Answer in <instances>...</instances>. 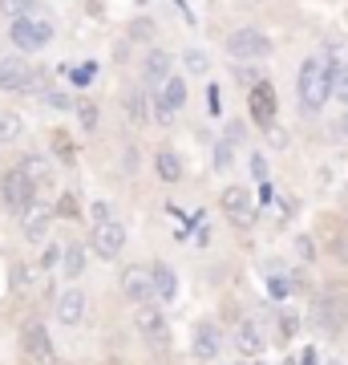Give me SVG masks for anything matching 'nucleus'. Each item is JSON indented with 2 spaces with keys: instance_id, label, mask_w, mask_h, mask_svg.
Here are the masks:
<instances>
[{
  "instance_id": "f257e3e1",
  "label": "nucleus",
  "mask_w": 348,
  "mask_h": 365,
  "mask_svg": "<svg viewBox=\"0 0 348 365\" xmlns=\"http://www.w3.org/2000/svg\"><path fill=\"white\" fill-rule=\"evenodd\" d=\"M328 98H332V57L316 53L300 66V106L304 110H324Z\"/></svg>"
},
{
  "instance_id": "f03ea898",
  "label": "nucleus",
  "mask_w": 348,
  "mask_h": 365,
  "mask_svg": "<svg viewBox=\"0 0 348 365\" xmlns=\"http://www.w3.org/2000/svg\"><path fill=\"white\" fill-rule=\"evenodd\" d=\"M9 33H13V45H16V49L33 53V49H45V45H49L53 25L45 21V16H16L13 25H9Z\"/></svg>"
},
{
  "instance_id": "7ed1b4c3",
  "label": "nucleus",
  "mask_w": 348,
  "mask_h": 365,
  "mask_svg": "<svg viewBox=\"0 0 348 365\" xmlns=\"http://www.w3.org/2000/svg\"><path fill=\"white\" fill-rule=\"evenodd\" d=\"M0 90H9V93L41 90V78L28 69L25 57H4V61H0Z\"/></svg>"
},
{
  "instance_id": "20e7f679",
  "label": "nucleus",
  "mask_w": 348,
  "mask_h": 365,
  "mask_svg": "<svg viewBox=\"0 0 348 365\" xmlns=\"http://www.w3.org/2000/svg\"><path fill=\"white\" fill-rule=\"evenodd\" d=\"M227 53L231 57H243V61H259V57L271 53V41L259 29H235L231 37H227Z\"/></svg>"
},
{
  "instance_id": "39448f33",
  "label": "nucleus",
  "mask_w": 348,
  "mask_h": 365,
  "mask_svg": "<svg viewBox=\"0 0 348 365\" xmlns=\"http://www.w3.org/2000/svg\"><path fill=\"white\" fill-rule=\"evenodd\" d=\"M134 329L142 333L146 345H154V349H162L170 341V329L167 321H162V313H158L154 304H138V313H134Z\"/></svg>"
},
{
  "instance_id": "423d86ee",
  "label": "nucleus",
  "mask_w": 348,
  "mask_h": 365,
  "mask_svg": "<svg viewBox=\"0 0 348 365\" xmlns=\"http://www.w3.org/2000/svg\"><path fill=\"white\" fill-rule=\"evenodd\" d=\"M33 191H37V187H33L21 170H9V175L0 179V199H4L13 211H28V207H33Z\"/></svg>"
},
{
  "instance_id": "0eeeda50",
  "label": "nucleus",
  "mask_w": 348,
  "mask_h": 365,
  "mask_svg": "<svg viewBox=\"0 0 348 365\" xmlns=\"http://www.w3.org/2000/svg\"><path fill=\"white\" fill-rule=\"evenodd\" d=\"M90 248L97 252L102 260H114L117 252L126 248V227H122L117 220H105V223H97V227H93V244H90Z\"/></svg>"
},
{
  "instance_id": "6e6552de",
  "label": "nucleus",
  "mask_w": 348,
  "mask_h": 365,
  "mask_svg": "<svg viewBox=\"0 0 348 365\" xmlns=\"http://www.w3.org/2000/svg\"><path fill=\"white\" fill-rule=\"evenodd\" d=\"M122 292L134 304H150L154 300V284H150V264H130L122 272Z\"/></svg>"
},
{
  "instance_id": "1a4fd4ad",
  "label": "nucleus",
  "mask_w": 348,
  "mask_h": 365,
  "mask_svg": "<svg viewBox=\"0 0 348 365\" xmlns=\"http://www.w3.org/2000/svg\"><path fill=\"white\" fill-rule=\"evenodd\" d=\"M85 309H90V300H85V292L81 288H65L61 297H57V321L61 325H81L85 321Z\"/></svg>"
},
{
  "instance_id": "9d476101",
  "label": "nucleus",
  "mask_w": 348,
  "mask_h": 365,
  "mask_svg": "<svg viewBox=\"0 0 348 365\" xmlns=\"http://www.w3.org/2000/svg\"><path fill=\"white\" fill-rule=\"evenodd\" d=\"M25 349L33 361H53V337L41 321H28L25 325Z\"/></svg>"
},
{
  "instance_id": "9b49d317",
  "label": "nucleus",
  "mask_w": 348,
  "mask_h": 365,
  "mask_svg": "<svg viewBox=\"0 0 348 365\" xmlns=\"http://www.w3.org/2000/svg\"><path fill=\"white\" fill-rule=\"evenodd\" d=\"M223 211H227L235 223H251V215H255L251 191H243V187H227V191H223Z\"/></svg>"
},
{
  "instance_id": "f8f14e48",
  "label": "nucleus",
  "mask_w": 348,
  "mask_h": 365,
  "mask_svg": "<svg viewBox=\"0 0 348 365\" xmlns=\"http://www.w3.org/2000/svg\"><path fill=\"white\" fill-rule=\"evenodd\" d=\"M251 118H255L259 126H271V118H275V90H271L268 81L251 86Z\"/></svg>"
},
{
  "instance_id": "ddd939ff",
  "label": "nucleus",
  "mask_w": 348,
  "mask_h": 365,
  "mask_svg": "<svg viewBox=\"0 0 348 365\" xmlns=\"http://www.w3.org/2000/svg\"><path fill=\"white\" fill-rule=\"evenodd\" d=\"M235 349L243 353V357H259L263 353V329L255 321H239L235 325Z\"/></svg>"
},
{
  "instance_id": "4468645a",
  "label": "nucleus",
  "mask_w": 348,
  "mask_h": 365,
  "mask_svg": "<svg viewBox=\"0 0 348 365\" xmlns=\"http://www.w3.org/2000/svg\"><path fill=\"white\" fill-rule=\"evenodd\" d=\"M170 66H174V61H170V53L150 49L142 57V81H146V86H162V81L170 78Z\"/></svg>"
},
{
  "instance_id": "2eb2a0df",
  "label": "nucleus",
  "mask_w": 348,
  "mask_h": 365,
  "mask_svg": "<svg viewBox=\"0 0 348 365\" xmlns=\"http://www.w3.org/2000/svg\"><path fill=\"white\" fill-rule=\"evenodd\" d=\"M150 284H154L158 300H174L179 297V276H174V268H167V264H150Z\"/></svg>"
},
{
  "instance_id": "dca6fc26",
  "label": "nucleus",
  "mask_w": 348,
  "mask_h": 365,
  "mask_svg": "<svg viewBox=\"0 0 348 365\" xmlns=\"http://www.w3.org/2000/svg\"><path fill=\"white\" fill-rule=\"evenodd\" d=\"M49 223H53V211L28 207V215H25V235L33 240V244H45V240H49Z\"/></svg>"
},
{
  "instance_id": "f3484780",
  "label": "nucleus",
  "mask_w": 348,
  "mask_h": 365,
  "mask_svg": "<svg viewBox=\"0 0 348 365\" xmlns=\"http://www.w3.org/2000/svg\"><path fill=\"white\" fill-rule=\"evenodd\" d=\"M182 102H186V86H182V78H167L162 86H158V106H162V110L174 114Z\"/></svg>"
},
{
  "instance_id": "a211bd4d",
  "label": "nucleus",
  "mask_w": 348,
  "mask_h": 365,
  "mask_svg": "<svg viewBox=\"0 0 348 365\" xmlns=\"http://www.w3.org/2000/svg\"><path fill=\"white\" fill-rule=\"evenodd\" d=\"M219 345H223V337H219V329L215 325H199L194 329V353H199V357H215Z\"/></svg>"
},
{
  "instance_id": "6ab92c4d",
  "label": "nucleus",
  "mask_w": 348,
  "mask_h": 365,
  "mask_svg": "<svg viewBox=\"0 0 348 365\" xmlns=\"http://www.w3.org/2000/svg\"><path fill=\"white\" fill-rule=\"evenodd\" d=\"M61 260H65V276H69V280H78V276L85 272V248H81V244H65Z\"/></svg>"
},
{
  "instance_id": "aec40b11",
  "label": "nucleus",
  "mask_w": 348,
  "mask_h": 365,
  "mask_svg": "<svg viewBox=\"0 0 348 365\" xmlns=\"http://www.w3.org/2000/svg\"><path fill=\"white\" fill-rule=\"evenodd\" d=\"M154 167H158V175H162V182H179L182 179V163L174 158V150H158Z\"/></svg>"
},
{
  "instance_id": "412c9836",
  "label": "nucleus",
  "mask_w": 348,
  "mask_h": 365,
  "mask_svg": "<svg viewBox=\"0 0 348 365\" xmlns=\"http://www.w3.org/2000/svg\"><path fill=\"white\" fill-rule=\"evenodd\" d=\"M16 170H21V175H25V179L33 182V187H37V182H49V163H45L41 155H28Z\"/></svg>"
},
{
  "instance_id": "4be33fe9",
  "label": "nucleus",
  "mask_w": 348,
  "mask_h": 365,
  "mask_svg": "<svg viewBox=\"0 0 348 365\" xmlns=\"http://www.w3.org/2000/svg\"><path fill=\"white\" fill-rule=\"evenodd\" d=\"M21 134H25V122H21V114L0 110V143H16Z\"/></svg>"
},
{
  "instance_id": "5701e85b",
  "label": "nucleus",
  "mask_w": 348,
  "mask_h": 365,
  "mask_svg": "<svg viewBox=\"0 0 348 365\" xmlns=\"http://www.w3.org/2000/svg\"><path fill=\"white\" fill-rule=\"evenodd\" d=\"M182 61H186V69L199 73V78H206V69H211V57H206L203 49H186V53H182Z\"/></svg>"
},
{
  "instance_id": "b1692460",
  "label": "nucleus",
  "mask_w": 348,
  "mask_h": 365,
  "mask_svg": "<svg viewBox=\"0 0 348 365\" xmlns=\"http://www.w3.org/2000/svg\"><path fill=\"white\" fill-rule=\"evenodd\" d=\"M332 93L348 102V61H340V66H332Z\"/></svg>"
},
{
  "instance_id": "393cba45",
  "label": "nucleus",
  "mask_w": 348,
  "mask_h": 365,
  "mask_svg": "<svg viewBox=\"0 0 348 365\" xmlns=\"http://www.w3.org/2000/svg\"><path fill=\"white\" fill-rule=\"evenodd\" d=\"M33 4H37V0H0V13L4 16H28V9H33Z\"/></svg>"
},
{
  "instance_id": "a878e982",
  "label": "nucleus",
  "mask_w": 348,
  "mask_h": 365,
  "mask_svg": "<svg viewBox=\"0 0 348 365\" xmlns=\"http://www.w3.org/2000/svg\"><path fill=\"white\" fill-rule=\"evenodd\" d=\"M73 110H78V118H81V126H85V130H97V106H93V102H78Z\"/></svg>"
},
{
  "instance_id": "bb28decb",
  "label": "nucleus",
  "mask_w": 348,
  "mask_h": 365,
  "mask_svg": "<svg viewBox=\"0 0 348 365\" xmlns=\"http://www.w3.org/2000/svg\"><path fill=\"white\" fill-rule=\"evenodd\" d=\"M57 215H61V220H78V199H73V195H61V203H57Z\"/></svg>"
},
{
  "instance_id": "cd10ccee",
  "label": "nucleus",
  "mask_w": 348,
  "mask_h": 365,
  "mask_svg": "<svg viewBox=\"0 0 348 365\" xmlns=\"http://www.w3.org/2000/svg\"><path fill=\"white\" fill-rule=\"evenodd\" d=\"M126 110H130V122H142V118H146V102L138 98V93L126 102Z\"/></svg>"
},
{
  "instance_id": "c85d7f7f",
  "label": "nucleus",
  "mask_w": 348,
  "mask_h": 365,
  "mask_svg": "<svg viewBox=\"0 0 348 365\" xmlns=\"http://www.w3.org/2000/svg\"><path fill=\"white\" fill-rule=\"evenodd\" d=\"M268 292H271L275 300H280V297H288V292H292V284H288V276H275V280H268Z\"/></svg>"
},
{
  "instance_id": "c756f323",
  "label": "nucleus",
  "mask_w": 348,
  "mask_h": 365,
  "mask_svg": "<svg viewBox=\"0 0 348 365\" xmlns=\"http://www.w3.org/2000/svg\"><path fill=\"white\" fill-rule=\"evenodd\" d=\"M69 78H73V86H85V81L93 78V66H81V69H73Z\"/></svg>"
},
{
  "instance_id": "7c9ffc66",
  "label": "nucleus",
  "mask_w": 348,
  "mask_h": 365,
  "mask_svg": "<svg viewBox=\"0 0 348 365\" xmlns=\"http://www.w3.org/2000/svg\"><path fill=\"white\" fill-rule=\"evenodd\" d=\"M45 102H49V106H57V110H69V106H73L69 98H65V93H45Z\"/></svg>"
},
{
  "instance_id": "2f4dec72",
  "label": "nucleus",
  "mask_w": 348,
  "mask_h": 365,
  "mask_svg": "<svg viewBox=\"0 0 348 365\" xmlns=\"http://www.w3.org/2000/svg\"><path fill=\"white\" fill-rule=\"evenodd\" d=\"M251 170H255V179H259V182L268 179V167H263V158H259V155L251 158Z\"/></svg>"
},
{
  "instance_id": "473e14b6",
  "label": "nucleus",
  "mask_w": 348,
  "mask_h": 365,
  "mask_svg": "<svg viewBox=\"0 0 348 365\" xmlns=\"http://www.w3.org/2000/svg\"><path fill=\"white\" fill-rule=\"evenodd\" d=\"M93 220L105 223V220H110V207H105V203H93Z\"/></svg>"
},
{
  "instance_id": "72a5a7b5",
  "label": "nucleus",
  "mask_w": 348,
  "mask_h": 365,
  "mask_svg": "<svg viewBox=\"0 0 348 365\" xmlns=\"http://www.w3.org/2000/svg\"><path fill=\"white\" fill-rule=\"evenodd\" d=\"M57 256H61V248H45V256H41V264H45V268H49V264L57 260Z\"/></svg>"
},
{
  "instance_id": "f704fd0d",
  "label": "nucleus",
  "mask_w": 348,
  "mask_h": 365,
  "mask_svg": "<svg viewBox=\"0 0 348 365\" xmlns=\"http://www.w3.org/2000/svg\"><path fill=\"white\" fill-rule=\"evenodd\" d=\"M300 256H304V260H312V256H316V252H312V240H300Z\"/></svg>"
},
{
  "instance_id": "c9c22d12",
  "label": "nucleus",
  "mask_w": 348,
  "mask_h": 365,
  "mask_svg": "<svg viewBox=\"0 0 348 365\" xmlns=\"http://www.w3.org/2000/svg\"><path fill=\"white\" fill-rule=\"evenodd\" d=\"M340 130H344V134H348V118H344V122H340Z\"/></svg>"
}]
</instances>
